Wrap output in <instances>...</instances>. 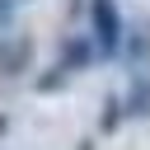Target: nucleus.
<instances>
[{
    "label": "nucleus",
    "instance_id": "f257e3e1",
    "mask_svg": "<svg viewBox=\"0 0 150 150\" xmlns=\"http://www.w3.org/2000/svg\"><path fill=\"white\" fill-rule=\"evenodd\" d=\"M89 28H94V42H98V56H122L131 23L122 19L117 0H89Z\"/></svg>",
    "mask_w": 150,
    "mask_h": 150
},
{
    "label": "nucleus",
    "instance_id": "f03ea898",
    "mask_svg": "<svg viewBox=\"0 0 150 150\" xmlns=\"http://www.w3.org/2000/svg\"><path fill=\"white\" fill-rule=\"evenodd\" d=\"M98 61V42H94V33H66L61 38V47H56V66L66 70V75H80V70H89Z\"/></svg>",
    "mask_w": 150,
    "mask_h": 150
},
{
    "label": "nucleus",
    "instance_id": "7ed1b4c3",
    "mask_svg": "<svg viewBox=\"0 0 150 150\" xmlns=\"http://www.w3.org/2000/svg\"><path fill=\"white\" fill-rule=\"evenodd\" d=\"M33 61V38L28 33H0V75H23Z\"/></svg>",
    "mask_w": 150,
    "mask_h": 150
},
{
    "label": "nucleus",
    "instance_id": "20e7f679",
    "mask_svg": "<svg viewBox=\"0 0 150 150\" xmlns=\"http://www.w3.org/2000/svg\"><path fill=\"white\" fill-rule=\"evenodd\" d=\"M122 61H127L131 70H141V66L150 61V23H145V19L127 28V47H122Z\"/></svg>",
    "mask_w": 150,
    "mask_h": 150
},
{
    "label": "nucleus",
    "instance_id": "39448f33",
    "mask_svg": "<svg viewBox=\"0 0 150 150\" xmlns=\"http://www.w3.org/2000/svg\"><path fill=\"white\" fill-rule=\"evenodd\" d=\"M122 98H127V112H131V117H150V75H145V70H131Z\"/></svg>",
    "mask_w": 150,
    "mask_h": 150
},
{
    "label": "nucleus",
    "instance_id": "423d86ee",
    "mask_svg": "<svg viewBox=\"0 0 150 150\" xmlns=\"http://www.w3.org/2000/svg\"><path fill=\"white\" fill-rule=\"evenodd\" d=\"M127 117H131V112H127V98H122V94H103V108H98V136L122 131Z\"/></svg>",
    "mask_w": 150,
    "mask_h": 150
},
{
    "label": "nucleus",
    "instance_id": "0eeeda50",
    "mask_svg": "<svg viewBox=\"0 0 150 150\" xmlns=\"http://www.w3.org/2000/svg\"><path fill=\"white\" fill-rule=\"evenodd\" d=\"M66 80H70V75H66L61 66H47V75H38V94H61Z\"/></svg>",
    "mask_w": 150,
    "mask_h": 150
},
{
    "label": "nucleus",
    "instance_id": "6e6552de",
    "mask_svg": "<svg viewBox=\"0 0 150 150\" xmlns=\"http://www.w3.org/2000/svg\"><path fill=\"white\" fill-rule=\"evenodd\" d=\"M14 9H19V0H0V28L14 23Z\"/></svg>",
    "mask_w": 150,
    "mask_h": 150
},
{
    "label": "nucleus",
    "instance_id": "1a4fd4ad",
    "mask_svg": "<svg viewBox=\"0 0 150 150\" xmlns=\"http://www.w3.org/2000/svg\"><path fill=\"white\" fill-rule=\"evenodd\" d=\"M5 131H9V112H0V136H5Z\"/></svg>",
    "mask_w": 150,
    "mask_h": 150
},
{
    "label": "nucleus",
    "instance_id": "9d476101",
    "mask_svg": "<svg viewBox=\"0 0 150 150\" xmlns=\"http://www.w3.org/2000/svg\"><path fill=\"white\" fill-rule=\"evenodd\" d=\"M80 150H94V141H80Z\"/></svg>",
    "mask_w": 150,
    "mask_h": 150
}]
</instances>
